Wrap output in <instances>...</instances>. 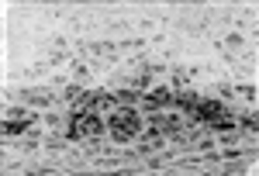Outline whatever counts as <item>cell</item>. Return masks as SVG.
Wrapping results in <instances>:
<instances>
[{
    "label": "cell",
    "instance_id": "6da1fadb",
    "mask_svg": "<svg viewBox=\"0 0 259 176\" xmlns=\"http://www.w3.org/2000/svg\"><path fill=\"white\" fill-rule=\"evenodd\" d=\"M111 135L118 138V142H132V138L139 135V117H135V111H114L111 114Z\"/></svg>",
    "mask_w": 259,
    "mask_h": 176
},
{
    "label": "cell",
    "instance_id": "3957f363",
    "mask_svg": "<svg viewBox=\"0 0 259 176\" xmlns=\"http://www.w3.org/2000/svg\"><path fill=\"white\" fill-rule=\"evenodd\" d=\"M159 145H162V135H156V131L145 135V149H159Z\"/></svg>",
    "mask_w": 259,
    "mask_h": 176
},
{
    "label": "cell",
    "instance_id": "7a4b0ae2",
    "mask_svg": "<svg viewBox=\"0 0 259 176\" xmlns=\"http://www.w3.org/2000/svg\"><path fill=\"white\" fill-rule=\"evenodd\" d=\"M169 100H173V94H169V90H162V86H156V90H149V94H145V104H149V107H166Z\"/></svg>",
    "mask_w": 259,
    "mask_h": 176
}]
</instances>
